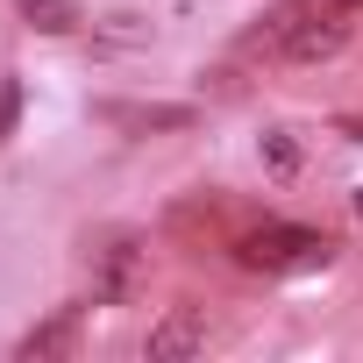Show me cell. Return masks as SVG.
I'll return each mask as SVG.
<instances>
[{
  "mask_svg": "<svg viewBox=\"0 0 363 363\" xmlns=\"http://www.w3.org/2000/svg\"><path fill=\"white\" fill-rule=\"evenodd\" d=\"M328 257H335V242L320 228H299V221H264V228L235 235V264H250L264 278H299V271H320Z\"/></svg>",
  "mask_w": 363,
  "mask_h": 363,
  "instance_id": "obj_1",
  "label": "cell"
},
{
  "mask_svg": "<svg viewBox=\"0 0 363 363\" xmlns=\"http://www.w3.org/2000/svg\"><path fill=\"white\" fill-rule=\"evenodd\" d=\"M143 278H150V250H143V235H128V228H100V235H86V285H93V306H121V299H135Z\"/></svg>",
  "mask_w": 363,
  "mask_h": 363,
  "instance_id": "obj_2",
  "label": "cell"
},
{
  "mask_svg": "<svg viewBox=\"0 0 363 363\" xmlns=\"http://www.w3.org/2000/svg\"><path fill=\"white\" fill-rule=\"evenodd\" d=\"M320 8V0H271V8L257 15V29L242 36V57H285L292 50V36L306 29V15Z\"/></svg>",
  "mask_w": 363,
  "mask_h": 363,
  "instance_id": "obj_3",
  "label": "cell"
},
{
  "mask_svg": "<svg viewBox=\"0 0 363 363\" xmlns=\"http://www.w3.org/2000/svg\"><path fill=\"white\" fill-rule=\"evenodd\" d=\"M349 29H356V15H342L335 0H320V8L306 15V29L292 36V50H285V65H320V57H335V50L349 43Z\"/></svg>",
  "mask_w": 363,
  "mask_h": 363,
  "instance_id": "obj_4",
  "label": "cell"
},
{
  "mask_svg": "<svg viewBox=\"0 0 363 363\" xmlns=\"http://www.w3.org/2000/svg\"><path fill=\"white\" fill-rule=\"evenodd\" d=\"M100 121L150 135V128H193V107L186 100H100Z\"/></svg>",
  "mask_w": 363,
  "mask_h": 363,
  "instance_id": "obj_5",
  "label": "cell"
},
{
  "mask_svg": "<svg viewBox=\"0 0 363 363\" xmlns=\"http://www.w3.org/2000/svg\"><path fill=\"white\" fill-rule=\"evenodd\" d=\"M200 349H207V320H200L193 306H171V313L143 335V356H157V363H164V356H200Z\"/></svg>",
  "mask_w": 363,
  "mask_h": 363,
  "instance_id": "obj_6",
  "label": "cell"
},
{
  "mask_svg": "<svg viewBox=\"0 0 363 363\" xmlns=\"http://www.w3.org/2000/svg\"><path fill=\"white\" fill-rule=\"evenodd\" d=\"M72 349H79V306H57L50 320H36V328L15 342L22 363H57V356H72Z\"/></svg>",
  "mask_w": 363,
  "mask_h": 363,
  "instance_id": "obj_7",
  "label": "cell"
},
{
  "mask_svg": "<svg viewBox=\"0 0 363 363\" xmlns=\"http://www.w3.org/2000/svg\"><path fill=\"white\" fill-rule=\"evenodd\" d=\"M15 15H22L29 29H43V36H72V29L86 22L79 0H15Z\"/></svg>",
  "mask_w": 363,
  "mask_h": 363,
  "instance_id": "obj_8",
  "label": "cell"
},
{
  "mask_svg": "<svg viewBox=\"0 0 363 363\" xmlns=\"http://www.w3.org/2000/svg\"><path fill=\"white\" fill-rule=\"evenodd\" d=\"M15 128H22V79H0V150L15 143Z\"/></svg>",
  "mask_w": 363,
  "mask_h": 363,
  "instance_id": "obj_9",
  "label": "cell"
},
{
  "mask_svg": "<svg viewBox=\"0 0 363 363\" xmlns=\"http://www.w3.org/2000/svg\"><path fill=\"white\" fill-rule=\"evenodd\" d=\"M264 157H271V171H299V150H292V135H285V128H271V135H264Z\"/></svg>",
  "mask_w": 363,
  "mask_h": 363,
  "instance_id": "obj_10",
  "label": "cell"
},
{
  "mask_svg": "<svg viewBox=\"0 0 363 363\" xmlns=\"http://www.w3.org/2000/svg\"><path fill=\"white\" fill-rule=\"evenodd\" d=\"M335 8H342V15H363V0H335Z\"/></svg>",
  "mask_w": 363,
  "mask_h": 363,
  "instance_id": "obj_11",
  "label": "cell"
}]
</instances>
